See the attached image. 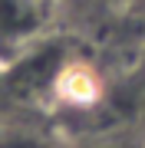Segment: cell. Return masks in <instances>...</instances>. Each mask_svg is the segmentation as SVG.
I'll return each mask as SVG.
<instances>
[{
	"label": "cell",
	"mask_w": 145,
	"mask_h": 148,
	"mask_svg": "<svg viewBox=\"0 0 145 148\" xmlns=\"http://www.w3.org/2000/svg\"><path fill=\"white\" fill-rule=\"evenodd\" d=\"M82 148H145L139 142H129V138H119V135H102V138H92Z\"/></svg>",
	"instance_id": "obj_3"
},
{
	"label": "cell",
	"mask_w": 145,
	"mask_h": 148,
	"mask_svg": "<svg viewBox=\"0 0 145 148\" xmlns=\"http://www.w3.org/2000/svg\"><path fill=\"white\" fill-rule=\"evenodd\" d=\"M53 3H59V0H53Z\"/></svg>",
	"instance_id": "obj_4"
},
{
	"label": "cell",
	"mask_w": 145,
	"mask_h": 148,
	"mask_svg": "<svg viewBox=\"0 0 145 148\" xmlns=\"http://www.w3.org/2000/svg\"><path fill=\"white\" fill-rule=\"evenodd\" d=\"M53 10V0H0V66L49 40Z\"/></svg>",
	"instance_id": "obj_1"
},
{
	"label": "cell",
	"mask_w": 145,
	"mask_h": 148,
	"mask_svg": "<svg viewBox=\"0 0 145 148\" xmlns=\"http://www.w3.org/2000/svg\"><path fill=\"white\" fill-rule=\"evenodd\" d=\"M0 148H69V145L36 132V128H27V125H13V128L0 125Z\"/></svg>",
	"instance_id": "obj_2"
}]
</instances>
